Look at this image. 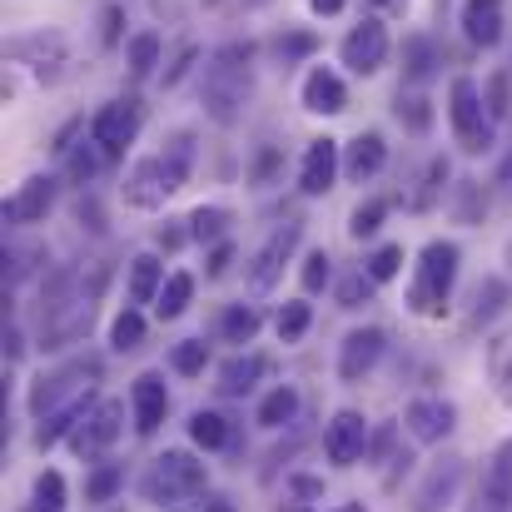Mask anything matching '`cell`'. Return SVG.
Returning <instances> with one entry per match:
<instances>
[{
    "instance_id": "46",
    "label": "cell",
    "mask_w": 512,
    "mask_h": 512,
    "mask_svg": "<svg viewBox=\"0 0 512 512\" xmlns=\"http://www.w3.org/2000/svg\"><path fill=\"white\" fill-rule=\"evenodd\" d=\"M503 299H508V289H503V284H483V289H478V314H473V319L498 314V304H503Z\"/></svg>"
},
{
    "instance_id": "52",
    "label": "cell",
    "mask_w": 512,
    "mask_h": 512,
    "mask_svg": "<svg viewBox=\"0 0 512 512\" xmlns=\"http://www.w3.org/2000/svg\"><path fill=\"white\" fill-rule=\"evenodd\" d=\"M294 493H304V498H319V493H324V483H314V478H294Z\"/></svg>"
},
{
    "instance_id": "33",
    "label": "cell",
    "mask_w": 512,
    "mask_h": 512,
    "mask_svg": "<svg viewBox=\"0 0 512 512\" xmlns=\"http://www.w3.org/2000/svg\"><path fill=\"white\" fill-rule=\"evenodd\" d=\"M383 214H388V199H368V204H358V209L348 214V239H373L378 224H383Z\"/></svg>"
},
{
    "instance_id": "24",
    "label": "cell",
    "mask_w": 512,
    "mask_h": 512,
    "mask_svg": "<svg viewBox=\"0 0 512 512\" xmlns=\"http://www.w3.org/2000/svg\"><path fill=\"white\" fill-rule=\"evenodd\" d=\"M189 438H194L204 453H214V448H229V443H234V428H229V418L199 408V413L189 418Z\"/></svg>"
},
{
    "instance_id": "43",
    "label": "cell",
    "mask_w": 512,
    "mask_h": 512,
    "mask_svg": "<svg viewBox=\"0 0 512 512\" xmlns=\"http://www.w3.org/2000/svg\"><path fill=\"white\" fill-rule=\"evenodd\" d=\"M100 160H105V150H100L95 140H90V145H80V150L70 155V179H80V184H85V179H95Z\"/></svg>"
},
{
    "instance_id": "11",
    "label": "cell",
    "mask_w": 512,
    "mask_h": 512,
    "mask_svg": "<svg viewBox=\"0 0 512 512\" xmlns=\"http://www.w3.org/2000/svg\"><path fill=\"white\" fill-rule=\"evenodd\" d=\"M339 55H343V65H348L353 75H373V70H383V60H388V30H383L378 20L353 25V30L343 35Z\"/></svg>"
},
{
    "instance_id": "9",
    "label": "cell",
    "mask_w": 512,
    "mask_h": 512,
    "mask_svg": "<svg viewBox=\"0 0 512 512\" xmlns=\"http://www.w3.org/2000/svg\"><path fill=\"white\" fill-rule=\"evenodd\" d=\"M299 239H304V224H284V229H274V234L264 239V249H259L254 264H249V289H254V294H269V289L279 284V274H284V264L294 259Z\"/></svg>"
},
{
    "instance_id": "13",
    "label": "cell",
    "mask_w": 512,
    "mask_h": 512,
    "mask_svg": "<svg viewBox=\"0 0 512 512\" xmlns=\"http://www.w3.org/2000/svg\"><path fill=\"white\" fill-rule=\"evenodd\" d=\"M130 413H135V433H140V438L160 433V423H165V413H170V388H165L160 373H140V378H135V388H130Z\"/></svg>"
},
{
    "instance_id": "30",
    "label": "cell",
    "mask_w": 512,
    "mask_h": 512,
    "mask_svg": "<svg viewBox=\"0 0 512 512\" xmlns=\"http://www.w3.org/2000/svg\"><path fill=\"white\" fill-rule=\"evenodd\" d=\"M155 65H160V35L145 30V35L130 40V75H135V80H150Z\"/></svg>"
},
{
    "instance_id": "40",
    "label": "cell",
    "mask_w": 512,
    "mask_h": 512,
    "mask_svg": "<svg viewBox=\"0 0 512 512\" xmlns=\"http://www.w3.org/2000/svg\"><path fill=\"white\" fill-rule=\"evenodd\" d=\"M403 60H408V75H413V80H428V70H433V45H428L423 35H413V40L403 45Z\"/></svg>"
},
{
    "instance_id": "17",
    "label": "cell",
    "mask_w": 512,
    "mask_h": 512,
    "mask_svg": "<svg viewBox=\"0 0 512 512\" xmlns=\"http://www.w3.org/2000/svg\"><path fill=\"white\" fill-rule=\"evenodd\" d=\"M403 418H408V433H413L418 443H443V438L453 433V423H458L453 403H443V398H413Z\"/></svg>"
},
{
    "instance_id": "19",
    "label": "cell",
    "mask_w": 512,
    "mask_h": 512,
    "mask_svg": "<svg viewBox=\"0 0 512 512\" xmlns=\"http://www.w3.org/2000/svg\"><path fill=\"white\" fill-rule=\"evenodd\" d=\"M463 35L493 50L503 40V0H463Z\"/></svg>"
},
{
    "instance_id": "22",
    "label": "cell",
    "mask_w": 512,
    "mask_h": 512,
    "mask_svg": "<svg viewBox=\"0 0 512 512\" xmlns=\"http://www.w3.org/2000/svg\"><path fill=\"white\" fill-rule=\"evenodd\" d=\"M160 289H165V264L155 254L130 259V304H155Z\"/></svg>"
},
{
    "instance_id": "27",
    "label": "cell",
    "mask_w": 512,
    "mask_h": 512,
    "mask_svg": "<svg viewBox=\"0 0 512 512\" xmlns=\"http://www.w3.org/2000/svg\"><path fill=\"white\" fill-rule=\"evenodd\" d=\"M65 503H70V488H65V478H60L55 468H45V473L35 478L30 508H35V512H65Z\"/></svg>"
},
{
    "instance_id": "50",
    "label": "cell",
    "mask_w": 512,
    "mask_h": 512,
    "mask_svg": "<svg viewBox=\"0 0 512 512\" xmlns=\"http://www.w3.org/2000/svg\"><path fill=\"white\" fill-rule=\"evenodd\" d=\"M343 5H348V0H309V10H314V15H339Z\"/></svg>"
},
{
    "instance_id": "47",
    "label": "cell",
    "mask_w": 512,
    "mask_h": 512,
    "mask_svg": "<svg viewBox=\"0 0 512 512\" xmlns=\"http://www.w3.org/2000/svg\"><path fill=\"white\" fill-rule=\"evenodd\" d=\"M229 264H234V249H229V244H219V249L209 254V279H219V274H229Z\"/></svg>"
},
{
    "instance_id": "45",
    "label": "cell",
    "mask_w": 512,
    "mask_h": 512,
    "mask_svg": "<svg viewBox=\"0 0 512 512\" xmlns=\"http://www.w3.org/2000/svg\"><path fill=\"white\" fill-rule=\"evenodd\" d=\"M483 100H488V115H493V120H508V80H503V75H493V80H488V95H483Z\"/></svg>"
},
{
    "instance_id": "10",
    "label": "cell",
    "mask_w": 512,
    "mask_h": 512,
    "mask_svg": "<svg viewBox=\"0 0 512 512\" xmlns=\"http://www.w3.org/2000/svg\"><path fill=\"white\" fill-rule=\"evenodd\" d=\"M324 453H329L334 468H353V463L368 453V423H363V413L339 408V413L329 418V428H324Z\"/></svg>"
},
{
    "instance_id": "28",
    "label": "cell",
    "mask_w": 512,
    "mask_h": 512,
    "mask_svg": "<svg viewBox=\"0 0 512 512\" xmlns=\"http://www.w3.org/2000/svg\"><path fill=\"white\" fill-rule=\"evenodd\" d=\"M488 373H493L503 403H512V334H498L488 343Z\"/></svg>"
},
{
    "instance_id": "14",
    "label": "cell",
    "mask_w": 512,
    "mask_h": 512,
    "mask_svg": "<svg viewBox=\"0 0 512 512\" xmlns=\"http://www.w3.org/2000/svg\"><path fill=\"white\" fill-rule=\"evenodd\" d=\"M339 140H309V150H304V165H299V189L309 194V199H319V194H329L334 189V179H339Z\"/></svg>"
},
{
    "instance_id": "25",
    "label": "cell",
    "mask_w": 512,
    "mask_h": 512,
    "mask_svg": "<svg viewBox=\"0 0 512 512\" xmlns=\"http://www.w3.org/2000/svg\"><path fill=\"white\" fill-rule=\"evenodd\" d=\"M259 309L254 304H229L224 314H219V339L224 343H249L254 334H259Z\"/></svg>"
},
{
    "instance_id": "53",
    "label": "cell",
    "mask_w": 512,
    "mask_h": 512,
    "mask_svg": "<svg viewBox=\"0 0 512 512\" xmlns=\"http://www.w3.org/2000/svg\"><path fill=\"white\" fill-rule=\"evenodd\" d=\"M478 214V194H473V184H463V219H473Z\"/></svg>"
},
{
    "instance_id": "57",
    "label": "cell",
    "mask_w": 512,
    "mask_h": 512,
    "mask_svg": "<svg viewBox=\"0 0 512 512\" xmlns=\"http://www.w3.org/2000/svg\"><path fill=\"white\" fill-rule=\"evenodd\" d=\"M339 512H368V508H363V503H348V508H339Z\"/></svg>"
},
{
    "instance_id": "36",
    "label": "cell",
    "mask_w": 512,
    "mask_h": 512,
    "mask_svg": "<svg viewBox=\"0 0 512 512\" xmlns=\"http://www.w3.org/2000/svg\"><path fill=\"white\" fill-rule=\"evenodd\" d=\"M363 269H368V279H373V284L398 279V269H403V244H383V249H373Z\"/></svg>"
},
{
    "instance_id": "23",
    "label": "cell",
    "mask_w": 512,
    "mask_h": 512,
    "mask_svg": "<svg viewBox=\"0 0 512 512\" xmlns=\"http://www.w3.org/2000/svg\"><path fill=\"white\" fill-rule=\"evenodd\" d=\"M478 493H488L493 503H503L512 508V438L493 453V463H488V473H483V483H478Z\"/></svg>"
},
{
    "instance_id": "49",
    "label": "cell",
    "mask_w": 512,
    "mask_h": 512,
    "mask_svg": "<svg viewBox=\"0 0 512 512\" xmlns=\"http://www.w3.org/2000/svg\"><path fill=\"white\" fill-rule=\"evenodd\" d=\"M468 512H512V508H503V503H493L488 493H473V503H468Z\"/></svg>"
},
{
    "instance_id": "51",
    "label": "cell",
    "mask_w": 512,
    "mask_h": 512,
    "mask_svg": "<svg viewBox=\"0 0 512 512\" xmlns=\"http://www.w3.org/2000/svg\"><path fill=\"white\" fill-rule=\"evenodd\" d=\"M184 239H194V234H184V229H160V244H165V249H179Z\"/></svg>"
},
{
    "instance_id": "48",
    "label": "cell",
    "mask_w": 512,
    "mask_h": 512,
    "mask_svg": "<svg viewBox=\"0 0 512 512\" xmlns=\"http://www.w3.org/2000/svg\"><path fill=\"white\" fill-rule=\"evenodd\" d=\"M115 40H120V5L105 10V45H115Z\"/></svg>"
},
{
    "instance_id": "8",
    "label": "cell",
    "mask_w": 512,
    "mask_h": 512,
    "mask_svg": "<svg viewBox=\"0 0 512 512\" xmlns=\"http://www.w3.org/2000/svg\"><path fill=\"white\" fill-rule=\"evenodd\" d=\"M140 125H145V110H140V100H110L95 120H90V140L105 150V160H115L125 145H135V135H140Z\"/></svg>"
},
{
    "instance_id": "7",
    "label": "cell",
    "mask_w": 512,
    "mask_h": 512,
    "mask_svg": "<svg viewBox=\"0 0 512 512\" xmlns=\"http://www.w3.org/2000/svg\"><path fill=\"white\" fill-rule=\"evenodd\" d=\"M120 433H125V403H120V398H100V403H90V413L75 423L70 448H75L80 458H100L110 443H120Z\"/></svg>"
},
{
    "instance_id": "35",
    "label": "cell",
    "mask_w": 512,
    "mask_h": 512,
    "mask_svg": "<svg viewBox=\"0 0 512 512\" xmlns=\"http://www.w3.org/2000/svg\"><path fill=\"white\" fill-rule=\"evenodd\" d=\"M204 363H209V343H204V339L174 343V353H170V368H174V373L194 378V373H204Z\"/></svg>"
},
{
    "instance_id": "1",
    "label": "cell",
    "mask_w": 512,
    "mask_h": 512,
    "mask_svg": "<svg viewBox=\"0 0 512 512\" xmlns=\"http://www.w3.org/2000/svg\"><path fill=\"white\" fill-rule=\"evenodd\" d=\"M189 160H194V140L189 135H174L165 145V155H150L140 160L135 170L125 174V204L135 209H165V199L184 189L189 179Z\"/></svg>"
},
{
    "instance_id": "39",
    "label": "cell",
    "mask_w": 512,
    "mask_h": 512,
    "mask_svg": "<svg viewBox=\"0 0 512 512\" xmlns=\"http://www.w3.org/2000/svg\"><path fill=\"white\" fill-rule=\"evenodd\" d=\"M334 259L324 254V249H314L309 259H304V294H319V289H329V279H334V269H329Z\"/></svg>"
},
{
    "instance_id": "44",
    "label": "cell",
    "mask_w": 512,
    "mask_h": 512,
    "mask_svg": "<svg viewBox=\"0 0 512 512\" xmlns=\"http://www.w3.org/2000/svg\"><path fill=\"white\" fill-rule=\"evenodd\" d=\"M443 179H448V160H433L428 174H423V189L413 194V209H428V204H433V194L443 189Z\"/></svg>"
},
{
    "instance_id": "38",
    "label": "cell",
    "mask_w": 512,
    "mask_h": 512,
    "mask_svg": "<svg viewBox=\"0 0 512 512\" xmlns=\"http://www.w3.org/2000/svg\"><path fill=\"white\" fill-rule=\"evenodd\" d=\"M373 299V279H368V269H358V274H348L339 284V309H363Z\"/></svg>"
},
{
    "instance_id": "18",
    "label": "cell",
    "mask_w": 512,
    "mask_h": 512,
    "mask_svg": "<svg viewBox=\"0 0 512 512\" xmlns=\"http://www.w3.org/2000/svg\"><path fill=\"white\" fill-rule=\"evenodd\" d=\"M304 110L309 115H343L348 110V90H343V80L329 70V65H314L309 75H304Z\"/></svg>"
},
{
    "instance_id": "16",
    "label": "cell",
    "mask_w": 512,
    "mask_h": 512,
    "mask_svg": "<svg viewBox=\"0 0 512 512\" xmlns=\"http://www.w3.org/2000/svg\"><path fill=\"white\" fill-rule=\"evenodd\" d=\"M50 204H55V179L50 174H30L15 189V199H5V219L10 224H40L50 214Z\"/></svg>"
},
{
    "instance_id": "32",
    "label": "cell",
    "mask_w": 512,
    "mask_h": 512,
    "mask_svg": "<svg viewBox=\"0 0 512 512\" xmlns=\"http://www.w3.org/2000/svg\"><path fill=\"white\" fill-rule=\"evenodd\" d=\"M145 343V319H140V309H125L115 324H110V348L115 353H130V348H140Z\"/></svg>"
},
{
    "instance_id": "56",
    "label": "cell",
    "mask_w": 512,
    "mask_h": 512,
    "mask_svg": "<svg viewBox=\"0 0 512 512\" xmlns=\"http://www.w3.org/2000/svg\"><path fill=\"white\" fill-rule=\"evenodd\" d=\"M368 5H378V10H403V0H368Z\"/></svg>"
},
{
    "instance_id": "15",
    "label": "cell",
    "mask_w": 512,
    "mask_h": 512,
    "mask_svg": "<svg viewBox=\"0 0 512 512\" xmlns=\"http://www.w3.org/2000/svg\"><path fill=\"white\" fill-rule=\"evenodd\" d=\"M383 329H353V334H343L339 343V378L343 383H358L363 373H373V363L383 358Z\"/></svg>"
},
{
    "instance_id": "37",
    "label": "cell",
    "mask_w": 512,
    "mask_h": 512,
    "mask_svg": "<svg viewBox=\"0 0 512 512\" xmlns=\"http://www.w3.org/2000/svg\"><path fill=\"white\" fill-rule=\"evenodd\" d=\"M120 488H125V468H120V463H105V468L85 483V498H90V503H110Z\"/></svg>"
},
{
    "instance_id": "29",
    "label": "cell",
    "mask_w": 512,
    "mask_h": 512,
    "mask_svg": "<svg viewBox=\"0 0 512 512\" xmlns=\"http://www.w3.org/2000/svg\"><path fill=\"white\" fill-rule=\"evenodd\" d=\"M189 299H194V279L189 274H170L165 289H160V299H155V309H160V319H179L189 309Z\"/></svg>"
},
{
    "instance_id": "42",
    "label": "cell",
    "mask_w": 512,
    "mask_h": 512,
    "mask_svg": "<svg viewBox=\"0 0 512 512\" xmlns=\"http://www.w3.org/2000/svg\"><path fill=\"white\" fill-rule=\"evenodd\" d=\"M314 50H319V35H309V30H294V35L279 40V60H284V65H294V60H304V55H314Z\"/></svg>"
},
{
    "instance_id": "54",
    "label": "cell",
    "mask_w": 512,
    "mask_h": 512,
    "mask_svg": "<svg viewBox=\"0 0 512 512\" xmlns=\"http://www.w3.org/2000/svg\"><path fill=\"white\" fill-rule=\"evenodd\" d=\"M498 184H503V194H512V150H508V160L498 165Z\"/></svg>"
},
{
    "instance_id": "5",
    "label": "cell",
    "mask_w": 512,
    "mask_h": 512,
    "mask_svg": "<svg viewBox=\"0 0 512 512\" xmlns=\"http://www.w3.org/2000/svg\"><path fill=\"white\" fill-rule=\"evenodd\" d=\"M95 383H100V358H75V363H65L55 373H40L30 383V413L45 418V413H55V408L95 393Z\"/></svg>"
},
{
    "instance_id": "12",
    "label": "cell",
    "mask_w": 512,
    "mask_h": 512,
    "mask_svg": "<svg viewBox=\"0 0 512 512\" xmlns=\"http://www.w3.org/2000/svg\"><path fill=\"white\" fill-rule=\"evenodd\" d=\"M463 473H468L463 458H438V463L428 468V478L418 483V493H413V512H443L453 498H458Z\"/></svg>"
},
{
    "instance_id": "55",
    "label": "cell",
    "mask_w": 512,
    "mask_h": 512,
    "mask_svg": "<svg viewBox=\"0 0 512 512\" xmlns=\"http://www.w3.org/2000/svg\"><path fill=\"white\" fill-rule=\"evenodd\" d=\"M204 512H234V503H229V498H209V503H204Z\"/></svg>"
},
{
    "instance_id": "31",
    "label": "cell",
    "mask_w": 512,
    "mask_h": 512,
    "mask_svg": "<svg viewBox=\"0 0 512 512\" xmlns=\"http://www.w3.org/2000/svg\"><path fill=\"white\" fill-rule=\"evenodd\" d=\"M309 324H314V309H309L304 299L284 304V309H279V319H274V329H279V339L284 343H299L304 334H309Z\"/></svg>"
},
{
    "instance_id": "2",
    "label": "cell",
    "mask_w": 512,
    "mask_h": 512,
    "mask_svg": "<svg viewBox=\"0 0 512 512\" xmlns=\"http://www.w3.org/2000/svg\"><path fill=\"white\" fill-rule=\"evenodd\" d=\"M140 488L160 512H194L199 498H204V463L194 453H184V448H170V453H160L150 463Z\"/></svg>"
},
{
    "instance_id": "20",
    "label": "cell",
    "mask_w": 512,
    "mask_h": 512,
    "mask_svg": "<svg viewBox=\"0 0 512 512\" xmlns=\"http://www.w3.org/2000/svg\"><path fill=\"white\" fill-rule=\"evenodd\" d=\"M383 165H388V145H383V135H378V130H363V135L348 145V155H343V174H348L353 184L373 179Z\"/></svg>"
},
{
    "instance_id": "41",
    "label": "cell",
    "mask_w": 512,
    "mask_h": 512,
    "mask_svg": "<svg viewBox=\"0 0 512 512\" xmlns=\"http://www.w3.org/2000/svg\"><path fill=\"white\" fill-rule=\"evenodd\" d=\"M398 120H403L408 130H428V125H433V110H428L423 95H398Z\"/></svg>"
},
{
    "instance_id": "26",
    "label": "cell",
    "mask_w": 512,
    "mask_h": 512,
    "mask_svg": "<svg viewBox=\"0 0 512 512\" xmlns=\"http://www.w3.org/2000/svg\"><path fill=\"white\" fill-rule=\"evenodd\" d=\"M294 413H299V393L284 383L259 403V428H284V423H294Z\"/></svg>"
},
{
    "instance_id": "34",
    "label": "cell",
    "mask_w": 512,
    "mask_h": 512,
    "mask_svg": "<svg viewBox=\"0 0 512 512\" xmlns=\"http://www.w3.org/2000/svg\"><path fill=\"white\" fill-rule=\"evenodd\" d=\"M224 229H229V209H219V204H209V209H194V214H189V234H194L199 244H214Z\"/></svg>"
},
{
    "instance_id": "6",
    "label": "cell",
    "mask_w": 512,
    "mask_h": 512,
    "mask_svg": "<svg viewBox=\"0 0 512 512\" xmlns=\"http://www.w3.org/2000/svg\"><path fill=\"white\" fill-rule=\"evenodd\" d=\"M448 120H453V135H458V145H463L468 155H483V150L493 145L488 100H483V90H478L468 75H458L453 90H448Z\"/></svg>"
},
{
    "instance_id": "3",
    "label": "cell",
    "mask_w": 512,
    "mask_h": 512,
    "mask_svg": "<svg viewBox=\"0 0 512 512\" xmlns=\"http://www.w3.org/2000/svg\"><path fill=\"white\" fill-rule=\"evenodd\" d=\"M458 244L448 239H433L423 244L418 254V269H413V284H408V309L423 314V319H438L453 299V284H458Z\"/></svg>"
},
{
    "instance_id": "21",
    "label": "cell",
    "mask_w": 512,
    "mask_h": 512,
    "mask_svg": "<svg viewBox=\"0 0 512 512\" xmlns=\"http://www.w3.org/2000/svg\"><path fill=\"white\" fill-rule=\"evenodd\" d=\"M269 373V358L264 353H244V358H229L224 368H219V393L224 398H244V393H254V383Z\"/></svg>"
},
{
    "instance_id": "4",
    "label": "cell",
    "mask_w": 512,
    "mask_h": 512,
    "mask_svg": "<svg viewBox=\"0 0 512 512\" xmlns=\"http://www.w3.org/2000/svg\"><path fill=\"white\" fill-rule=\"evenodd\" d=\"M249 45H224L214 55V65L204 70V105L219 125H234L239 120V105L249 100Z\"/></svg>"
}]
</instances>
